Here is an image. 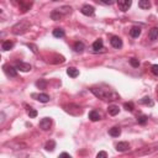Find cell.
<instances>
[{"mask_svg":"<svg viewBox=\"0 0 158 158\" xmlns=\"http://www.w3.org/2000/svg\"><path fill=\"white\" fill-rule=\"evenodd\" d=\"M90 92L95 95L97 98L101 100H109V101H114L118 100L120 98V95L111 90V89H101V88H90Z\"/></svg>","mask_w":158,"mask_h":158,"instance_id":"6da1fadb","label":"cell"},{"mask_svg":"<svg viewBox=\"0 0 158 158\" xmlns=\"http://www.w3.org/2000/svg\"><path fill=\"white\" fill-rule=\"evenodd\" d=\"M31 24L27 21V20H21L20 22H17L16 25L12 26V33L14 35H22V33H25L27 30L30 29Z\"/></svg>","mask_w":158,"mask_h":158,"instance_id":"7a4b0ae2","label":"cell"},{"mask_svg":"<svg viewBox=\"0 0 158 158\" xmlns=\"http://www.w3.org/2000/svg\"><path fill=\"white\" fill-rule=\"evenodd\" d=\"M71 11H72V9L69 8V6H63V8H61V9H56V10H53L51 12V19L58 21V20L64 17L67 14H69Z\"/></svg>","mask_w":158,"mask_h":158,"instance_id":"3957f363","label":"cell"},{"mask_svg":"<svg viewBox=\"0 0 158 158\" xmlns=\"http://www.w3.org/2000/svg\"><path fill=\"white\" fill-rule=\"evenodd\" d=\"M119 5V9L121 11H127L132 5V0H116Z\"/></svg>","mask_w":158,"mask_h":158,"instance_id":"277c9868","label":"cell"},{"mask_svg":"<svg viewBox=\"0 0 158 158\" xmlns=\"http://www.w3.org/2000/svg\"><path fill=\"white\" fill-rule=\"evenodd\" d=\"M20 9L22 10V12H26L27 10H30L32 6V0H17Z\"/></svg>","mask_w":158,"mask_h":158,"instance_id":"5b68a950","label":"cell"},{"mask_svg":"<svg viewBox=\"0 0 158 158\" xmlns=\"http://www.w3.org/2000/svg\"><path fill=\"white\" fill-rule=\"evenodd\" d=\"M52 126V120L50 118H45L40 121V127L43 130V131H48Z\"/></svg>","mask_w":158,"mask_h":158,"instance_id":"8992f818","label":"cell"},{"mask_svg":"<svg viewBox=\"0 0 158 158\" xmlns=\"http://www.w3.org/2000/svg\"><path fill=\"white\" fill-rule=\"evenodd\" d=\"M158 149V146H154V147H145V148H142L141 151H137L136 154L137 156H146V154H151V153H153L154 151Z\"/></svg>","mask_w":158,"mask_h":158,"instance_id":"52a82bcc","label":"cell"},{"mask_svg":"<svg viewBox=\"0 0 158 158\" xmlns=\"http://www.w3.org/2000/svg\"><path fill=\"white\" fill-rule=\"evenodd\" d=\"M80 11L85 16H93L94 12H95V9H94V6H92V5H84Z\"/></svg>","mask_w":158,"mask_h":158,"instance_id":"ba28073f","label":"cell"},{"mask_svg":"<svg viewBox=\"0 0 158 158\" xmlns=\"http://www.w3.org/2000/svg\"><path fill=\"white\" fill-rule=\"evenodd\" d=\"M110 43H111V46L114 47V48H121L122 47V41L118 36H113L111 40H110Z\"/></svg>","mask_w":158,"mask_h":158,"instance_id":"9c48e42d","label":"cell"},{"mask_svg":"<svg viewBox=\"0 0 158 158\" xmlns=\"http://www.w3.org/2000/svg\"><path fill=\"white\" fill-rule=\"evenodd\" d=\"M16 69L21 71V72H30L31 71V66L29 63H24V62H17L16 63Z\"/></svg>","mask_w":158,"mask_h":158,"instance_id":"30bf717a","label":"cell"},{"mask_svg":"<svg viewBox=\"0 0 158 158\" xmlns=\"http://www.w3.org/2000/svg\"><path fill=\"white\" fill-rule=\"evenodd\" d=\"M4 72L9 75V77H12L15 78L17 75V72H16V68H14L11 66H4Z\"/></svg>","mask_w":158,"mask_h":158,"instance_id":"8fae6325","label":"cell"},{"mask_svg":"<svg viewBox=\"0 0 158 158\" xmlns=\"http://www.w3.org/2000/svg\"><path fill=\"white\" fill-rule=\"evenodd\" d=\"M93 50L95 52H99V51H102L104 50V43H102V40H97L95 42L93 43Z\"/></svg>","mask_w":158,"mask_h":158,"instance_id":"7c38bea8","label":"cell"},{"mask_svg":"<svg viewBox=\"0 0 158 158\" xmlns=\"http://www.w3.org/2000/svg\"><path fill=\"white\" fill-rule=\"evenodd\" d=\"M148 37L151 41H156L158 38V27H152L148 32Z\"/></svg>","mask_w":158,"mask_h":158,"instance_id":"4fadbf2b","label":"cell"},{"mask_svg":"<svg viewBox=\"0 0 158 158\" xmlns=\"http://www.w3.org/2000/svg\"><path fill=\"white\" fill-rule=\"evenodd\" d=\"M130 148V145L127 142H119L118 145H116V149L119 151V152H125Z\"/></svg>","mask_w":158,"mask_h":158,"instance_id":"5bb4252c","label":"cell"},{"mask_svg":"<svg viewBox=\"0 0 158 158\" xmlns=\"http://www.w3.org/2000/svg\"><path fill=\"white\" fill-rule=\"evenodd\" d=\"M67 74L69 75V77H72V78H77L79 75V71L77 69V68H74V67H69L67 69Z\"/></svg>","mask_w":158,"mask_h":158,"instance_id":"9a60e30c","label":"cell"},{"mask_svg":"<svg viewBox=\"0 0 158 158\" xmlns=\"http://www.w3.org/2000/svg\"><path fill=\"white\" fill-rule=\"evenodd\" d=\"M32 97H33V98H37V100L41 101V102H47V101H50V97H48L47 94H38V95L32 94Z\"/></svg>","mask_w":158,"mask_h":158,"instance_id":"2e32d148","label":"cell"},{"mask_svg":"<svg viewBox=\"0 0 158 158\" xmlns=\"http://www.w3.org/2000/svg\"><path fill=\"white\" fill-rule=\"evenodd\" d=\"M109 135L110 136H113V137H119L121 135V128L120 127H111L109 130Z\"/></svg>","mask_w":158,"mask_h":158,"instance_id":"e0dca14e","label":"cell"},{"mask_svg":"<svg viewBox=\"0 0 158 158\" xmlns=\"http://www.w3.org/2000/svg\"><path fill=\"white\" fill-rule=\"evenodd\" d=\"M130 35H131L132 37H139L140 35H141V27H139V26H133L131 30H130Z\"/></svg>","mask_w":158,"mask_h":158,"instance_id":"ac0fdd59","label":"cell"},{"mask_svg":"<svg viewBox=\"0 0 158 158\" xmlns=\"http://www.w3.org/2000/svg\"><path fill=\"white\" fill-rule=\"evenodd\" d=\"M89 119L92 121H99L100 120V114L97 111V110H92L90 113H89Z\"/></svg>","mask_w":158,"mask_h":158,"instance_id":"d6986e66","label":"cell"},{"mask_svg":"<svg viewBox=\"0 0 158 158\" xmlns=\"http://www.w3.org/2000/svg\"><path fill=\"white\" fill-rule=\"evenodd\" d=\"M119 111H120V109H119V106H116V105H110V106L107 107V113L111 115V116L118 115Z\"/></svg>","mask_w":158,"mask_h":158,"instance_id":"ffe728a7","label":"cell"},{"mask_svg":"<svg viewBox=\"0 0 158 158\" xmlns=\"http://www.w3.org/2000/svg\"><path fill=\"white\" fill-rule=\"evenodd\" d=\"M139 6L143 10H148L151 8V3H149V0H140Z\"/></svg>","mask_w":158,"mask_h":158,"instance_id":"44dd1931","label":"cell"},{"mask_svg":"<svg viewBox=\"0 0 158 158\" xmlns=\"http://www.w3.org/2000/svg\"><path fill=\"white\" fill-rule=\"evenodd\" d=\"M12 47H14V42H11V41H4L3 45H1V50L3 51H10Z\"/></svg>","mask_w":158,"mask_h":158,"instance_id":"7402d4cb","label":"cell"},{"mask_svg":"<svg viewBox=\"0 0 158 158\" xmlns=\"http://www.w3.org/2000/svg\"><path fill=\"white\" fill-rule=\"evenodd\" d=\"M84 48H85V47H84V43H83V42H79V41H78V42L74 43V51H75V52L82 53V52L84 51Z\"/></svg>","mask_w":158,"mask_h":158,"instance_id":"603a6c76","label":"cell"},{"mask_svg":"<svg viewBox=\"0 0 158 158\" xmlns=\"http://www.w3.org/2000/svg\"><path fill=\"white\" fill-rule=\"evenodd\" d=\"M53 36L57 37V38L64 37V30H62V29H54L53 30Z\"/></svg>","mask_w":158,"mask_h":158,"instance_id":"cb8c5ba5","label":"cell"},{"mask_svg":"<svg viewBox=\"0 0 158 158\" xmlns=\"http://www.w3.org/2000/svg\"><path fill=\"white\" fill-rule=\"evenodd\" d=\"M141 102H142V104H145V105H148V106H153V100L151 99L149 97L142 98V99H141Z\"/></svg>","mask_w":158,"mask_h":158,"instance_id":"d4e9b609","label":"cell"},{"mask_svg":"<svg viewBox=\"0 0 158 158\" xmlns=\"http://www.w3.org/2000/svg\"><path fill=\"white\" fill-rule=\"evenodd\" d=\"M54 147H56V142H54L53 140L48 141V142L46 143V146H45V148H46L47 151H51V152H52L53 149H54Z\"/></svg>","mask_w":158,"mask_h":158,"instance_id":"484cf974","label":"cell"},{"mask_svg":"<svg viewBox=\"0 0 158 158\" xmlns=\"http://www.w3.org/2000/svg\"><path fill=\"white\" fill-rule=\"evenodd\" d=\"M147 116L146 115H140V116H137V122L141 123V125H145V123L147 122Z\"/></svg>","mask_w":158,"mask_h":158,"instance_id":"4316f807","label":"cell"},{"mask_svg":"<svg viewBox=\"0 0 158 158\" xmlns=\"http://www.w3.org/2000/svg\"><path fill=\"white\" fill-rule=\"evenodd\" d=\"M46 84H47V83H46L45 79H40L37 83H36V85H37L40 89H45V88H46Z\"/></svg>","mask_w":158,"mask_h":158,"instance_id":"83f0119b","label":"cell"},{"mask_svg":"<svg viewBox=\"0 0 158 158\" xmlns=\"http://www.w3.org/2000/svg\"><path fill=\"white\" fill-rule=\"evenodd\" d=\"M97 1L100 4H104V5H113L116 0H97Z\"/></svg>","mask_w":158,"mask_h":158,"instance_id":"f1b7e54d","label":"cell"},{"mask_svg":"<svg viewBox=\"0 0 158 158\" xmlns=\"http://www.w3.org/2000/svg\"><path fill=\"white\" fill-rule=\"evenodd\" d=\"M130 63H131V66L133 68H139V66H140L139 59H136V58H131V59H130Z\"/></svg>","mask_w":158,"mask_h":158,"instance_id":"f546056e","label":"cell"},{"mask_svg":"<svg viewBox=\"0 0 158 158\" xmlns=\"http://www.w3.org/2000/svg\"><path fill=\"white\" fill-rule=\"evenodd\" d=\"M123 107H125L127 111H133V104L132 102H125V104H123Z\"/></svg>","mask_w":158,"mask_h":158,"instance_id":"4dcf8cb0","label":"cell"},{"mask_svg":"<svg viewBox=\"0 0 158 158\" xmlns=\"http://www.w3.org/2000/svg\"><path fill=\"white\" fill-rule=\"evenodd\" d=\"M29 116L31 119H33V118H36L37 116V111L35 109H31V107H29Z\"/></svg>","mask_w":158,"mask_h":158,"instance_id":"1f68e13d","label":"cell"},{"mask_svg":"<svg viewBox=\"0 0 158 158\" xmlns=\"http://www.w3.org/2000/svg\"><path fill=\"white\" fill-rule=\"evenodd\" d=\"M97 157H98V158H106V157H107V153L104 152V151H101V152H99V153L97 154Z\"/></svg>","mask_w":158,"mask_h":158,"instance_id":"d6a6232c","label":"cell"},{"mask_svg":"<svg viewBox=\"0 0 158 158\" xmlns=\"http://www.w3.org/2000/svg\"><path fill=\"white\" fill-rule=\"evenodd\" d=\"M152 73L156 74V75H158V64H153L152 66Z\"/></svg>","mask_w":158,"mask_h":158,"instance_id":"836d02e7","label":"cell"},{"mask_svg":"<svg viewBox=\"0 0 158 158\" xmlns=\"http://www.w3.org/2000/svg\"><path fill=\"white\" fill-rule=\"evenodd\" d=\"M27 46H29L30 48L32 50V52H33V53H37V52H38V51H37V47H36L35 45H30V43H29V45H27Z\"/></svg>","mask_w":158,"mask_h":158,"instance_id":"e575fe53","label":"cell"},{"mask_svg":"<svg viewBox=\"0 0 158 158\" xmlns=\"http://www.w3.org/2000/svg\"><path fill=\"white\" fill-rule=\"evenodd\" d=\"M61 157H71V154H69V153L63 152V153H61Z\"/></svg>","mask_w":158,"mask_h":158,"instance_id":"d590c367","label":"cell"},{"mask_svg":"<svg viewBox=\"0 0 158 158\" xmlns=\"http://www.w3.org/2000/svg\"><path fill=\"white\" fill-rule=\"evenodd\" d=\"M156 3H157V5H158V0H156Z\"/></svg>","mask_w":158,"mask_h":158,"instance_id":"8d00e7d4","label":"cell"},{"mask_svg":"<svg viewBox=\"0 0 158 158\" xmlns=\"http://www.w3.org/2000/svg\"><path fill=\"white\" fill-rule=\"evenodd\" d=\"M53 1H57V0H53Z\"/></svg>","mask_w":158,"mask_h":158,"instance_id":"74e56055","label":"cell"}]
</instances>
